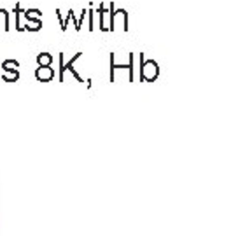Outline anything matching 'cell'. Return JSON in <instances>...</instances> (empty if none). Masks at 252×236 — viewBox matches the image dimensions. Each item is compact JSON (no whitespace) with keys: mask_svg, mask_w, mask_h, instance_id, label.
Listing matches in <instances>:
<instances>
[{"mask_svg":"<svg viewBox=\"0 0 252 236\" xmlns=\"http://www.w3.org/2000/svg\"><path fill=\"white\" fill-rule=\"evenodd\" d=\"M53 75H55V72H53L51 67H39L35 72V77L39 79V81H42V83H46V81H51Z\"/></svg>","mask_w":252,"mask_h":236,"instance_id":"7a4b0ae2","label":"cell"},{"mask_svg":"<svg viewBox=\"0 0 252 236\" xmlns=\"http://www.w3.org/2000/svg\"><path fill=\"white\" fill-rule=\"evenodd\" d=\"M142 77H146L147 81H154L158 77V65L154 61H146V65L142 67Z\"/></svg>","mask_w":252,"mask_h":236,"instance_id":"6da1fadb","label":"cell"},{"mask_svg":"<svg viewBox=\"0 0 252 236\" xmlns=\"http://www.w3.org/2000/svg\"><path fill=\"white\" fill-rule=\"evenodd\" d=\"M51 59H53V56L49 55V53H40V55L37 56V63H39L40 67H49Z\"/></svg>","mask_w":252,"mask_h":236,"instance_id":"3957f363","label":"cell"}]
</instances>
